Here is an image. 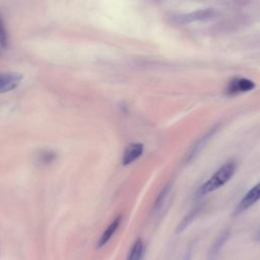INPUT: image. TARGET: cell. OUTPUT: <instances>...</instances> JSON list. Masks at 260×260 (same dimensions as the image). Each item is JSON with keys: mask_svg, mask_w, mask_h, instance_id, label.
<instances>
[{"mask_svg": "<svg viewBox=\"0 0 260 260\" xmlns=\"http://www.w3.org/2000/svg\"><path fill=\"white\" fill-rule=\"evenodd\" d=\"M236 162L233 160H230L225 164H223L215 173L200 187L198 194L204 195L207 193H210L221 186H223L226 182L230 181V179L234 176L236 172Z\"/></svg>", "mask_w": 260, "mask_h": 260, "instance_id": "1", "label": "cell"}, {"mask_svg": "<svg viewBox=\"0 0 260 260\" xmlns=\"http://www.w3.org/2000/svg\"><path fill=\"white\" fill-rule=\"evenodd\" d=\"M214 13L215 12L212 9H200V10H195L189 13L174 15L173 21L178 24H188L196 21L210 19L214 16Z\"/></svg>", "mask_w": 260, "mask_h": 260, "instance_id": "2", "label": "cell"}, {"mask_svg": "<svg viewBox=\"0 0 260 260\" xmlns=\"http://www.w3.org/2000/svg\"><path fill=\"white\" fill-rule=\"evenodd\" d=\"M260 200V182L253 186L242 198V200L238 203L237 207L233 212V216H237L243 213L245 210L253 206Z\"/></svg>", "mask_w": 260, "mask_h": 260, "instance_id": "3", "label": "cell"}, {"mask_svg": "<svg viewBox=\"0 0 260 260\" xmlns=\"http://www.w3.org/2000/svg\"><path fill=\"white\" fill-rule=\"evenodd\" d=\"M22 75L18 72L0 73V93L14 90L20 84Z\"/></svg>", "mask_w": 260, "mask_h": 260, "instance_id": "4", "label": "cell"}, {"mask_svg": "<svg viewBox=\"0 0 260 260\" xmlns=\"http://www.w3.org/2000/svg\"><path fill=\"white\" fill-rule=\"evenodd\" d=\"M255 87V83L253 80L244 78V77H237L232 79L226 87V91L230 94H236L241 92L250 91Z\"/></svg>", "mask_w": 260, "mask_h": 260, "instance_id": "5", "label": "cell"}, {"mask_svg": "<svg viewBox=\"0 0 260 260\" xmlns=\"http://www.w3.org/2000/svg\"><path fill=\"white\" fill-rule=\"evenodd\" d=\"M143 150H144V146L142 143L135 142V143L129 144L123 153L122 164L124 166H128L133 161L137 160L142 155Z\"/></svg>", "mask_w": 260, "mask_h": 260, "instance_id": "6", "label": "cell"}, {"mask_svg": "<svg viewBox=\"0 0 260 260\" xmlns=\"http://www.w3.org/2000/svg\"><path fill=\"white\" fill-rule=\"evenodd\" d=\"M122 221V217L121 215L116 216L111 223L106 228V230L103 232L102 236L100 237L98 243H96V247L98 248H103L104 246H106L108 244V242L112 239V237L114 236V234L117 232V230L119 229L120 224Z\"/></svg>", "mask_w": 260, "mask_h": 260, "instance_id": "7", "label": "cell"}, {"mask_svg": "<svg viewBox=\"0 0 260 260\" xmlns=\"http://www.w3.org/2000/svg\"><path fill=\"white\" fill-rule=\"evenodd\" d=\"M231 235V231L230 229H225L223 230L218 237L216 238V240L214 241V243L211 245L209 252H208V259L209 260H213L215 259V257L217 256V254L220 252L221 248L224 246V244L226 243V241L229 240Z\"/></svg>", "mask_w": 260, "mask_h": 260, "instance_id": "8", "label": "cell"}, {"mask_svg": "<svg viewBox=\"0 0 260 260\" xmlns=\"http://www.w3.org/2000/svg\"><path fill=\"white\" fill-rule=\"evenodd\" d=\"M143 255H144V243L140 238H138L132 244L126 260H142Z\"/></svg>", "mask_w": 260, "mask_h": 260, "instance_id": "9", "label": "cell"}, {"mask_svg": "<svg viewBox=\"0 0 260 260\" xmlns=\"http://www.w3.org/2000/svg\"><path fill=\"white\" fill-rule=\"evenodd\" d=\"M170 190H171V184L168 183L164 188L162 190L159 192V194L157 195L154 203H153V206H152V212L155 213V212H158L160 210V208L162 207L169 193H170Z\"/></svg>", "mask_w": 260, "mask_h": 260, "instance_id": "10", "label": "cell"}, {"mask_svg": "<svg viewBox=\"0 0 260 260\" xmlns=\"http://www.w3.org/2000/svg\"><path fill=\"white\" fill-rule=\"evenodd\" d=\"M200 211V207L199 206H197V207H195V208H193L189 213H187L186 215H185V217L180 221V223L178 224V226H177V229H176V232L179 234V233H182L192 221H193V219L197 216V214H198V212Z\"/></svg>", "mask_w": 260, "mask_h": 260, "instance_id": "11", "label": "cell"}, {"mask_svg": "<svg viewBox=\"0 0 260 260\" xmlns=\"http://www.w3.org/2000/svg\"><path fill=\"white\" fill-rule=\"evenodd\" d=\"M213 130L214 129H212V131H210V132H208L205 136H203L202 138H200L199 139V141L191 148V151L188 153V155H187V158L188 159H192V157L194 156V155H196L199 151H200V149L203 147V145L206 143V138H209L210 136H212V134H213Z\"/></svg>", "mask_w": 260, "mask_h": 260, "instance_id": "12", "label": "cell"}, {"mask_svg": "<svg viewBox=\"0 0 260 260\" xmlns=\"http://www.w3.org/2000/svg\"><path fill=\"white\" fill-rule=\"evenodd\" d=\"M7 44H8V37H7V32H6V28L4 25L2 15L0 13V47L6 48Z\"/></svg>", "mask_w": 260, "mask_h": 260, "instance_id": "13", "label": "cell"}, {"mask_svg": "<svg viewBox=\"0 0 260 260\" xmlns=\"http://www.w3.org/2000/svg\"><path fill=\"white\" fill-rule=\"evenodd\" d=\"M253 239H254V241H256V242L260 243V229H259V230L254 234Z\"/></svg>", "mask_w": 260, "mask_h": 260, "instance_id": "14", "label": "cell"}]
</instances>
